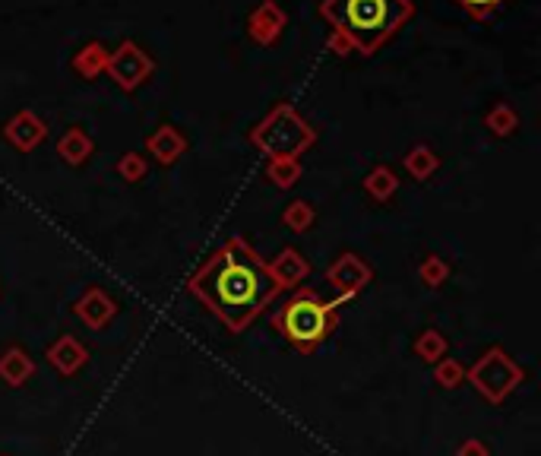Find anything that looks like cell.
I'll use <instances>...</instances> for the list:
<instances>
[{
	"label": "cell",
	"instance_id": "1",
	"mask_svg": "<svg viewBox=\"0 0 541 456\" xmlns=\"http://www.w3.org/2000/svg\"><path fill=\"white\" fill-rule=\"evenodd\" d=\"M190 285L231 329L248 327L250 317L279 292L275 276L240 238L222 244Z\"/></svg>",
	"mask_w": 541,
	"mask_h": 456
},
{
	"label": "cell",
	"instance_id": "4",
	"mask_svg": "<svg viewBox=\"0 0 541 456\" xmlns=\"http://www.w3.org/2000/svg\"><path fill=\"white\" fill-rule=\"evenodd\" d=\"M456 4H462V7H466L468 13H472V16H478V20H481V16L494 13V10L501 7L503 0H456Z\"/></svg>",
	"mask_w": 541,
	"mask_h": 456
},
{
	"label": "cell",
	"instance_id": "2",
	"mask_svg": "<svg viewBox=\"0 0 541 456\" xmlns=\"http://www.w3.org/2000/svg\"><path fill=\"white\" fill-rule=\"evenodd\" d=\"M412 13L408 0H327L323 16L345 35L358 51L371 54L406 22Z\"/></svg>",
	"mask_w": 541,
	"mask_h": 456
},
{
	"label": "cell",
	"instance_id": "3",
	"mask_svg": "<svg viewBox=\"0 0 541 456\" xmlns=\"http://www.w3.org/2000/svg\"><path fill=\"white\" fill-rule=\"evenodd\" d=\"M329 311H333V304L320 302V298L298 295L294 302H288L282 308L279 327L294 346L310 349V346H317L329 333Z\"/></svg>",
	"mask_w": 541,
	"mask_h": 456
}]
</instances>
